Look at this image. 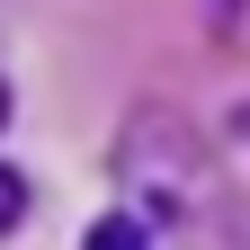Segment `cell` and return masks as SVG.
Wrapping results in <instances>:
<instances>
[{
  "label": "cell",
  "mask_w": 250,
  "mask_h": 250,
  "mask_svg": "<svg viewBox=\"0 0 250 250\" xmlns=\"http://www.w3.org/2000/svg\"><path fill=\"white\" fill-rule=\"evenodd\" d=\"M81 250H152V232L134 224V214H107V224H89V241Z\"/></svg>",
  "instance_id": "obj_1"
},
{
  "label": "cell",
  "mask_w": 250,
  "mask_h": 250,
  "mask_svg": "<svg viewBox=\"0 0 250 250\" xmlns=\"http://www.w3.org/2000/svg\"><path fill=\"white\" fill-rule=\"evenodd\" d=\"M0 125H9V89H0Z\"/></svg>",
  "instance_id": "obj_3"
},
{
  "label": "cell",
  "mask_w": 250,
  "mask_h": 250,
  "mask_svg": "<svg viewBox=\"0 0 250 250\" xmlns=\"http://www.w3.org/2000/svg\"><path fill=\"white\" fill-rule=\"evenodd\" d=\"M18 206H27V197H18V179H9V170H0V232H9V224H18Z\"/></svg>",
  "instance_id": "obj_2"
}]
</instances>
